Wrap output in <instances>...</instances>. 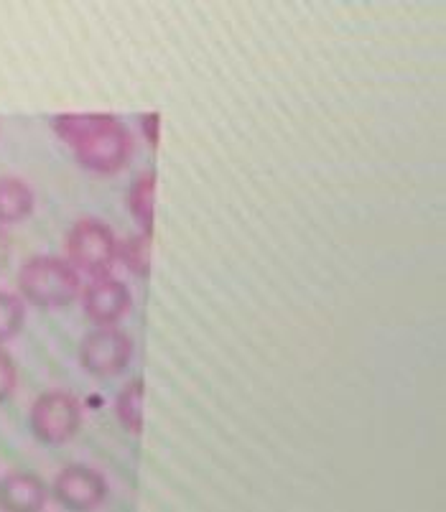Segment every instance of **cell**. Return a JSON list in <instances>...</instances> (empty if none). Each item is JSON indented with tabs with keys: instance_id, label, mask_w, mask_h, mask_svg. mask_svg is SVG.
<instances>
[{
	"instance_id": "obj_9",
	"label": "cell",
	"mask_w": 446,
	"mask_h": 512,
	"mask_svg": "<svg viewBox=\"0 0 446 512\" xmlns=\"http://www.w3.org/2000/svg\"><path fill=\"white\" fill-rule=\"evenodd\" d=\"M34 189L16 176L0 179V227L23 222L34 212Z\"/></svg>"
},
{
	"instance_id": "obj_2",
	"label": "cell",
	"mask_w": 446,
	"mask_h": 512,
	"mask_svg": "<svg viewBox=\"0 0 446 512\" xmlns=\"http://www.w3.org/2000/svg\"><path fill=\"white\" fill-rule=\"evenodd\" d=\"M18 291L23 301L39 309H64L80 296V273L57 255H36L21 265Z\"/></svg>"
},
{
	"instance_id": "obj_6",
	"label": "cell",
	"mask_w": 446,
	"mask_h": 512,
	"mask_svg": "<svg viewBox=\"0 0 446 512\" xmlns=\"http://www.w3.org/2000/svg\"><path fill=\"white\" fill-rule=\"evenodd\" d=\"M51 492L69 512H95L108 497V479L87 464H69L54 477Z\"/></svg>"
},
{
	"instance_id": "obj_1",
	"label": "cell",
	"mask_w": 446,
	"mask_h": 512,
	"mask_svg": "<svg viewBox=\"0 0 446 512\" xmlns=\"http://www.w3.org/2000/svg\"><path fill=\"white\" fill-rule=\"evenodd\" d=\"M51 125L87 171L115 174L133 156V138L113 115L67 113L57 115Z\"/></svg>"
},
{
	"instance_id": "obj_14",
	"label": "cell",
	"mask_w": 446,
	"mask_h": 512,
	"mask_svg": "<svg viewBox=\"0 0 446 512\" xmlns=\"http://www.w3.org/2000/svg\"><path fill=\"white\" fill-rule=\"evenodd\" d=\"M18 385V370L13 357L8 355L6 349H0V403H6Z\"/></svg>"
},
{
	"instance_id": "obj_3",
	"label": "cell",
	"mask_w": 446,
	"mask_h": 512,
	"mask_svg": "<svg viewBox=\"0 0 446 512\" xmlns=\"http://www.w3.org/2000/svg\"><path fill=\"white\" fill-rule=\"evenodd\" d=\"M120 242L110 225L95 217L74 222L67 235V255L69 265L77 273H87L92 278L108 276L118 260Z\"/></svg>"
},
{
	"instance_id": "obj_7",
	"label": "cell",
	"mask_w": 446,
	"mask_h": 512,
	"mask_svg": "<svg viewBox=\"0 0 446 512\" xmlns=\"http://www.w3.org/2000/svg\"><path fill=\"white\" fill-rule=\"evenodd\" d=\"M82 309L97 327H115L133 309V296L118 278H92L82 291Z\"/></svg>"
},
{
	"instance_id": "obj_10",
	"label": "cell",
	"mask_w": 446,
	"mask_h": 512,
	"mask_svg": "<svg viewBox=\"0 0 446 512\" xmlns=\"http://www.w3.org/2000/svg\"><path fill=\"white\" fill-rule=\"evenodd\" d=\"M128 204L136 222L143 227V235H151L153 204H156V174L153 171H146V174H141L130 184Z\"/></svg>"
},
{
	"instance_id": "obj_16",
	"label": "cell",
	"mask_w": 446,
	"mask_h": 512,
	"mask_svg": "<svg viewBox=\"0 0 446 512\" xmlns=\"http://www.w3.org/2000/svg\"><path fill=\"white\" fill-rule=\"evenodd\" d=\"M8 260H11V235L6 232V227H0V271L6 268Z\"/></svg>"
},
{
	"instance_id": "obj_13",
	"label": "cell",
	"mask_w": 446,
	"mask_h": 512,
	"mask_svg": "<svg viewBox=\"0 0 446 512\" xmlns=\"http://www.w3.org/2000/svg\"><path fill=\"white\" fill-rule=\"evenodd\" d=\"M118 258L123 260L130 273L146 276L148 265H151V235L128 237L118 248Z\"/></svg>"
},
{
	"instance_id": "obj_12",
	"label": "cell",
	"mask_w": 446,
	"mask_h": 512,
	"mask_svg": "<svg viewBox=\"0 0 446 512\" xmlns=\"http://www.w3.org/2000/svg\"><path fill=\"white\" fill-rule=\"evenodd\" d=\"M26 321V304L18 293L0 291V344L11 342L23 329Z\"/></svg>"
},
{
	"instance_id": "obj_5",
	"label": "cell",
	"mask_w": 446,
	"mask_h": 512,
	"mask_svg": "<svg viewBox=\"0 0 446 512\" xmlns=\"http://www.w3.org/2000/svg\"><path fill=\"white\" fill-rule=\"evenodd\" d=\"M133 360V339L118 327H97L82 339L80 362L90 375L113 377Z\"/></svg>"
},
{
	"instance_id": "obj_4",
	"label": "cell",
	"mask_w": 446,
	"mask_h": 512,
	"mask_svg": "<svg viewBox=\"0 0 446 512\" xmlns=\"http://www.w3.org/2000/svg\"><path fill=\"white\" fill-rule=\"evenodd\" d=\"M82 403L67 390H49L39 395L31 406V431L41 444L62 446L72 439L82 426Z\"/></svg>"
},
{
	"instance_id": "obj_15",
	"label": "cell",
	"mask_w": 446,
	"mask_h": 512,
	"mask_svg": "<svg viewBox=\"0 0 446 512\" xmlns=\"http://www.w3.org/2000/svg\"><path fill=\"white\" fill-rule=\"evenodd\" d=\"M143 136L148 138L153 148L159 146V113H148L143 118Z\"/></svg>"
},
{
	"instance_id": "obj_8",
	"label": "cell",
	"mask_w": 446,
	"mask_h": 512,
	"mask_svg": "<svg viewBox=\"0 0 446 512\" xmlns=\"http://www.w3.org/2000/svg\"><path fill=\"white\" fill-rule=\"evenodd\" d=\"M49 487L34 472H8L0 477V512H44Z\"/></svg>"
},
{
	"instance_id": "obj_11",
	"label": "cell",
	"mask_w": 446,
	"mask_h": 512,
	"mask_svg": "<svg viewBox=\"0 0 446 512\" xmlns=\"http://www.w3.org/2000/svg\"><path fill=\"white\" fill-rule=\"evenodd\" d=\"M115 416L125 431L141 434L143 426V380H130L115 398Z\"/></svg>"
}]
</instances>
